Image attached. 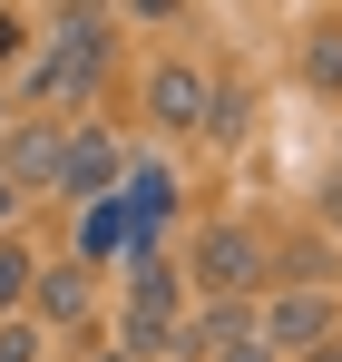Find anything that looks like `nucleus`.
<instances>
[{
    "instance_id": "f03ea898",
    "label": "nucleus",
    "mask_w": 342,
    "mask_h": 362,
    "mask_svg": "<svg viewBox=\"0 0 342 362\" xmlns=\"http://www.w3.org/2000/svg\"><path fill=\"white\" fill-rule=\"evenodd\" d=\"M117 177H127V137H117L108 118H78V127H59V167H49V186L88 216V206H108L117 196Z\"/></svg>"
},
{
    "instance_id": "9b49d317",
    "label": "nucleus",
    "mask_w": 342,
    "mask_h": 362,
    "mask_svg": "<svg viewBox=\"0 0 342 362\" xmlns=\"http://www.w3.org/2000/svg\"><path fill=\"white\" fill-rule=\"evenodd\" d=\"M30 59V20H20V10H0V69H20Z\"/></svg>"
},
{
    "instance_id": "ddd939ff",
    "label": "nucleus",
    "mask_w": 342,
    "mask_h": 362,
    "mask_svg": "<svg viewBox=\"0 0 342 362\" xmlns=\"http://www.w3.org/2000/svg\"><path fill=\"white\" fill-rule=\"evenodd\" d=\"M10 216H20V186H10V177H0V235H10Z\"/></svg>"
},
{
    "instance_id": "f8f14e48",
    "label": "nucleus",
    "mask_w": 342,
    "mask_h": 362,
    "mask_svg": "<svg viewBox=\"0 0 342 362\" xmlns=\"http://www.w3.org/2000/svg\"><path fill=\"white\" fill-rule=\"evenodd\" d=\"M313 216H323V226L342 235V167H323V186H313Z\"/></svg>"
},
{
    "instance_id": "39448f33",
    "label": "nucleus",
    "mask_w": 342,
    "mask_h": 362,
    "mask_svg": "<svg viewBox=\"0 0 342 362\" xmlns=\"http://www.w3.org/2000/svg\"><path fill=\"white\" fill-rule=\"evenodd\" d=\"M206 108H216V78H206L196 59H157L147 69V127L186 137V127H206Z\"/></svg>"
},
{
    "instance_id": "6e6552de",
    "label": "nucleus",
    "mask_w": 342,
    "mask_h": 362,
    "mask_svg": "<svg viewBox=\"0 0 342 362\" xmlns=\"http://www.w3.org/2000/svg\"><path fill=\"white\" fill-rule=\"evenodd\" d=\"M303 88L313 98H342V10H323L303 30Z\"/></svg>"
},
{
    "instance_id": "7ed1b4c3",
    "label": "nucleus",
    "mask_w": 342,
    "mask_h": 362,
    "mask_svg": "<svg viewBox=\"0 0 342 362\" xmlns=\"http://www.w3.org/2000/svg\"><path fill=\"white\" fill-rule=\"evenodd\" d=\"M176 274H186L206 303H235V294H254V284H264V245L244 235V226H206V235H196V255H186Z\"/></svg>"
},
{
    "instance_id": "1a4fd4ad",
    "label": "nucleus",
    "mask_w": 342,
    "mask_h": 362,
    "mask_svg": "<svg viewBox=\"0 0 342 362\" xmlns=\"http://www.w3.org/2000/svg\"><path fill=\"white\" fill-rule=\"evenodd\" d=\"M30 274H40V255H30L20 235H0V323H10V313L30 303Z\"/></svg>"
},
{
    "instance_id": "0eeeda50",
    "label": "nucleus",
    "mask_w": 342,
    "mask_h": 362,
    "mask_svg": "<svg viewBox=\"0 0 342 362\" xmlns=\"http://www.w3.org/2000/svg\"><path fill=\"white\" fill-rule=\"evenodd\" d=\"M30 303H40V323H78L98 303V284H88V264H40L30 274Z\"/></svg>"
},
{
    "instance_id": "9d476101",
    "label": "nucleus",
    "mask_w": 342,
    "mask_h": 362,
    "mask_svg": "<svg viewBox=\"0 0 342 362\" xmlns=\"http://www.w3.org/2000/svg\"><path fill=\"white\" fill-rule=\"evenodd\" d=\"M0 362H49V333H40L30 313H10V323H0Z\"/></svg>"
},
{
    "instance_id": "20e7f679",
    "label": "nucleus",
    "mask_w": 342,
    "mask_h": 362,
    "mask_svg": "<svg viewBox=\"0 0 342 362\" xmlns=\"http://www.w3.org/2000/svg\"><path fill=\"white\" fill-rule=\"evenodd\" d=\"M254 343L274 362H303L313 343H333V294H303V284H284V294H264V313H254Z\"/></svg>"
},
{
    "instance_id": "423d86ee",
    "label": "nucleus",
    "mask_w": 342,
    "mask_h": 362,
    "mask_svg": "<svg viewBox=\"0 0 342 362\" xmlns=\"http://www.w3.org/2000/svg\"><path fill=\"white\" fill-rule=\"evenodd\" d=\"M49 167H59V127L49 118H10V127H0V177H10V186L49 177Z\"/></svg>"
},
{
    "instance_id": "f257e3e1",
    "label": "nucleus",
    "mask_w": 342,
    "mask_h": 362,
    "mask_svg": "<svg viewBox=\"0 0 342 362\" xmlns=\"http://www.w3.org/2000/svg\"><path fill=\"white\" fill-rule=\"evenodd\" d=\"M108 49H117V10H59L49 49L30 59V98H49V108L88 98V88L108 78Z\"/></svg>"
},
{
    "instance_id": "4468645a",
    "label": "nucleus",
    "mask_w": 342,
    "mask_h": 362,
    "mask_svg": "<svg viewBox=\"0 0 342 362\" xmlns=\"http://www.w3.org/2000/svg\"><path fill=\"white\" fill-rule=\"evenodd\" d=\"M0 127H10V88H0Z\"/></svg>"
}]
</instances>
